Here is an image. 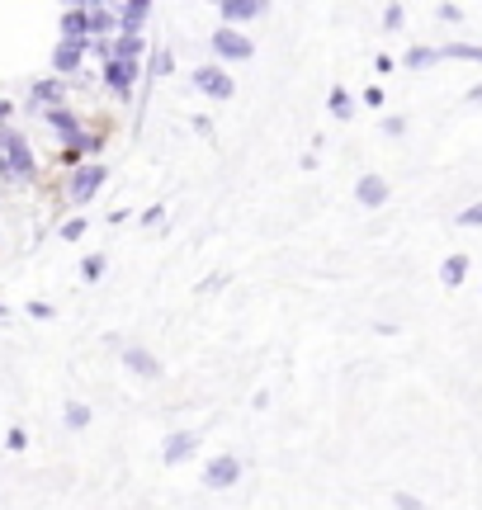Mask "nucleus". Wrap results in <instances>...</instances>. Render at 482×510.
Returning a JSON list of instances; mask_svg holds the SVG:
<instances>
[{
    "instance_id": "f257e3e1",
    "label": "nucleus",
    "mask_w": 482,
    "mask_h": 510,
    "mask_svg": "<svg viewBox=\"0 0 482 510\" xmlns=\"http://www.w3.org/2000/svg\"><path fill=\"white\" fill-rule=\"evenodd\" d=\"M0 175L10 184H33L38 180V156H33V146L19 128H0Z\"/></svg>"
},
{
    "instance_id": "f03ea898",
    "label": "nucleus",
    "mask_w": 482,
    "mask_h": 510,
    "mask_svg": "<svg viewBox=\"0 0 482 510\" xmlns=\"http://www.w3.org/2000/svg\"><path fill=\"white\" fill-rule=\"evenodd\" d=\"M133 80H137V61L133 57L104 52V85L114 90V99H133Z\"/></svg>"
},
{
    "instance_id": "7ed1b4c3",
    "label": "nucleus",
    "mask_w": 482,
    "mask_h": 510,
    "mask_svg": "<svg viewBox=\"0 0 482 510\" xmlns=\"http://www.w3.org/2000/svg\"><path fill=\"white\" fill-rule=\"evenodd\" d=\"M109 180V170H104L99 161H90V165H76L71 170V180H67V194H71V203H90L95 194H99V184Z\"/></svg>"
},
{
    "instance_id": "20e7f679",
    "label": "nucleus",
    "mask_w": 482,
    "mask_h": 510,
    "mask_svg": "<svg viewBox=\"0 0 482 510\" xmlns=\"http://www.w3.org/2000/svg\"><path fill=\"white\" fill-rule=\"evenodd\" d=\"M237 477H241V458H232V454L208 458V468H203V486H208V492H227V486H237Z\"/></svg>"
},
{
    "instance_id": "39448f33",
    "label": "nucleus",
    "mask_w": 482,
    "mask_h": 510,
    "mask_svg": "<svg viewBox=\"0 0 482 510\" xmlns=\"http://www.w3.org/2000/svg\"><path fill=\"white\" fill-rule=\"evenodd\" d=\"M213 52L222 61H250V57H256V42H250L241 29H218L213 33Z\"/></svg>"
},
{
    "instance_id": "423d86ee",
    "label": "nucleus",
    "mask_w": 482,
    "mask_h": 510,
    "mask_svg": "<svg viewBox=\"0 0 482 510\" xmlns=\"http://www.w3.org/2000/svg\"><path fill=\"white\" fill-rule=\"evenodd\" d=\"M194 90H203V95H213V99H232L237 95V85H232V76H227L222 67H213V61H208V67H194Z\"/></svg>"
},
{
    "instance_id": "0eeeda50",
    "label": "nucleus",
    "mask_w": 482,
    "mask_h": 510,
    "mask_svg": "<svg viewBox=\"0 0 482 510\" xmlns=\"http://www.w3.org/2000/svg\"><path fill=\"white\" fill-rule=\"evenodd\" d=\"M218 14H222V29H237V24H250V19L265 14V0H222Z\"/></svg>"
},
{
    "instance_id": "6e6552de",
    "label": "nucleus",
    "mask_w": 482,
    "mask_h": 510,
    "mask_svg": "<svg viewBox=\"0 0 482 510\" xmlns=\"http://www.w3.org/2000/svg\"><path fill=\"white\" fill-rule=\"evenodd\" d=\"M114 19H118V33L137 38L142 24L152 19V5H146V0H128V5H114Z\"/></svg>"
},
{
    "instance_id": "1a4fd4ad",
    "label": "nucleus",
    "mask_w": 482,
    "mask_h": 510,
    "mask_svg": "<svg viewBox=\"0 0 482 510\" xmlns=\"http://www.w3.org/2000/svg\"><path fill=\"white\" fill-rule=\"evenodd\" d=\"M86 52H90V42H67V38H61L57 48H52V67H57V76H71V71H80V61H86Z\"/></svg>"
},
{
    "instance_id": "9d476101",
    "label": "nucleus",
    "mask_w": 482,
    "mask_h": 510,
    "mask_svg": "<svg viewBox=\"0 0 482 510\" xmlns=\"http://www.w3.org/2000/svg\"><path fill=\"white\" fill-rule=\"evenodd\" d=\"M61 38L67 42H90V5H71L61 14Z\"/></svg>"
},
{
    "instance_id": "9b49d317",
    "label": "nucleus",
    "mask_w": 482,
    "mask_h": 510,
    "mask_svg": "<svg viewBox=\"0 0 482 510\" xmlns=\"http://www.w3.org/2000/svg\"><path fill=\"white\" fill-rule=\"evenodd\" d=\"M199 449V435L194 430H175V435H165V449H161V458L171 463V468H180L184 458H190Z\"/></svg>"
},
{
    "instance_id": "f8f14e48",
    "label": "nucleus",
    "mask_w": 482,
    "mask_h": 510,
    "mask_svg": "<svg viewBox=\"0 0 482 510\" xmlns=\"http://www.w3.org/2000/svg\"><path fill=\"white\" fill-rule=\"evenodd\" d=\"M43 118H48V128H52V133H57L61 142H67V146H76L80 137H86V133H80V123H76V114H71V109H48Z\"/></svg>"
},
{
    "instance_id": "ddd939ff",
    "label": "nucleus",
    "mask_w": 482,
    "mask_h": 510,
    "mask_svg": "<svg viewBox=\"0 0 482 510\" xmlns=\"http://www.w3.org/2000/svg\"><path fill=\"white\" fill-rule=\"evenodd\" d=\"M123 364H128L137 378H161L156 354H152V350H142V345H128V350H123Z\"/></svg>"
},
{
    "instance_id": "4468645a",
    "label": "nucleus",
    "mask_w": 482,
    "mask_h": 510,
    "mask_svg": "<svg viewBox=\"0 0 482 510\" xmlns=\"http://www.w3.org/2000/svg\"><path fill=\"white\" fill-rule=\"evenodd\" d=\"M354 199H360L364 208L388 203V180H379V175H360V184H354Z\"/></svg>"
},
{
    "instance_id": "2eb2a0df",
    "label": "nucleus",
    "mask_w": 482,
    "mask_h": 510,
    "mask_svg": "<svg viewBox=\"0 0 482 510\" xmlns=\"http://www.w3.org/2000/svg\"><path fill=\"white\" fill-rule=\"evenodd\" d=\"M61 95H67V85L61 80H38L33 85V109L43 104V109H61Z\"/></svg>"
},
{
    "instance_id": "dca6fc26",
    "label": "nucleus",
    "mask_w": 482,
    "mask_h": 510,
    "mask_svg": "<svg viewBox=\"0 0 482 510\" xmlns=\"http://www.w3.org/2000/svg\"><path fill=\"white\" fill-rule=\"evenodd\" d=\"M464 274H468V255H449V260L439 265V284L458 288V284H464Z\"/></svg>"
},
{
    "instance_id": "f3484780",
    "label": "nucleus",
    "mask_w": 482,
    "mask_h": 510,
    "mask_svg": "<svg viewBox=\"0 0 482 510\" xmlns=\"http://www.w3.org/2000/svg\"><path fill=\"white\" fill-rule=\"evenodd\" d=\"M439 57H458V61H482V42H449V48H439Z\"/></svg>"
},
{
    "instance_id": "a211bd4d",
    "label": "nucleus",
    "mask_w": 482,
    "mask_h": 510,
    "mask_svg": "<svg viewBox=\"0 0 482 510\" xmlns=\"http://www.w3.org/2000/svg\"><path fill=\"white\" fill-rule=\"evenodd\" d=\"M109 29H118L114 10L109 5H90V33H109Z\"/></svg>"
},
{
    "instance_id": "6ab92c4d",
    "label": "nucleus",
    "mask_w": 482,
    "mask_h": 510,
    "mask_svg": "<svg viewBox=\"0 0 482 510\" xmlns=\"http://www.w3.org/2000/svg\"><path fill=\"white\" fill-rule=\"evenodd\" d=\"M326 109L336 114V118H350L354 114V99L345 95V85H336V90H331V99H326Z\"/></svg>"
},
{
    "instance_id": "aec40b11",
    "label": "nucleus",
    "mask_w": 482,
    "mask_h": 510,
    "mask_svg": "<svg viewBox=\"0 0 482 510\" xmlns=\"http://www.w3.org/2000/svg\"><path fill=\"white\" fill-rule=\"evenodd\" d=\"M61 420H67L71 430H86V425H90V407H86V401H71V407L61 411Z\"/></svg>"
},
{
    "instance_id": "412c9836",
    "label": "nucleus",
    "mask_w": 482,
    "mask_h": 510,
    "mask_svg": "<svg viewBox=\"0 0 482 510\" xmlns=\"http://www.w3.org/2000/svg\"><path fill=\"white\" fill-rule=\"evenodd\" d=\"M171 71H175V57L161 48V52L152 57V67H146V76H152V80H161V76H171Z\"/></svg>"
},
{
    "instance_id": "4be33fe9",
    "label": "nucleus",
    "mask_w": 482,
    "mask_h": 510,
    "mask_svg": "<svg viewBox=\"0 0 482 510\" xmlns=\"http://www.w3.org/2000/svg\"><path fill=\"white\" fill-rule=\"evenodd\" d=\"M435 61H439V48H411V52H407V67H416V71H421V67H435Z\"/></svg>"
},
{
    "instance_id": "5701e85b",
    "label": "nucleus",
    "mask_w": 482,
    "mask_h": 510,
    "mask_svg": "<svg viewBox=\"0 0 482 510\" xmlns=\"http://www.w3.org/2000/svg\"><path fill=\"white\" fill-rule=\"evenodd\" d=\"M61 237L80 241V237H86V218H67V222H61Z\"/></svg>"
},
{
    "instance_id": "b1692460",
    "label": "nucleus",
    "mask_w": 482,
    "mask_h": 510,
    "mask_svg": "<svg viewBox=\"0 0 482 510\" xmlns=\"http://www.w3.org/2000/svg\"><path fill=\"white\" fill-rule=\"evenodd\" d=\"M458 227H482V203H473V208H464V212H458V218H454Z\"/></svg>"
},
{
    "instance_id": "393cba45",
    "label": "nucleus",
    "mask_w": 482,
    "mask_h": 510,
    "mask_svg": "<svg viewBox=\"0 0 482 510\" xmlns=\"http://www.w3.org/2000/svg\"><path fill=\"white\" fill-rule=\"evenodd\" d=\"M80 274H86V279L95 284V279H99V274H104V255H90V260H86V265H80Z\"/></svg>"
},
{
    "instance_id": "a878e982",
    "label": "nucleus",
    "mask_w": 482,
    "mask_h": 510,
    "mask_svg": "<svg viewBox=\"0 0 482 510\" xmlns=\"http://www.w3.org/2000/svg\"><path fill=\"white\" fill-rule=\"evenodd\" d=\"M383 29H402V5H388L383 10Z\"/></svg>"
},
{
    "instance_id": "bb28decb",
    "label": "nucleus",
    "mask_w": 482,
    "mask_h": 510,
    "mask_svg": "<svg viewBox=\"0 0 482 510\" xmlns=\"http://www.w3.org/2000/svg\"><path fill=\"white\" fill-rule=\"evenodd\" d=\"M24 444H29V435H24V430H10V435H5V449H14V454L24 449Z\"/></svg>"
},
{
    "instance_id": "cd10ccee",
    "label": "nucleus",
    "mask_w": 482,
    "mask_h": 510,
    "mask_svg": "<svg viewBox=\"0 0 482 510\" xmlns=\"http://www.w3.org/2000/svg\"><path fill=\"white\" fill-rule=\"evenodd\" d=\"M392 501H397V510H426L421 501H416V496H407V492H397Z\"/></svg>"
},
{
    "instance_id": "c85d7f7f",
    "label": "nucleus",
    "mask_w": 482,
    "mask_h": 510,
    "mask_svg": "<svg viewBox=\"0 0 482 510\" xmlns=\"http://www.w3.org/2000/svg\"><path fill=\"white\" fill-rule=\"evenodd\" d=\"M29 316H33V322H48L52 307H48V303H29Z\"/></svg>"
},
{
    "instance_id": "c756f323",
    "label": "nucleus",
    "mask_w": 482,
    "mask_h": 510,
    "mask_svg": "<svg viewBox=\"0 0 482 510\" xmlns=\"http://www.w3.org/2000/svg\"><path fill=\"white\" fill-rule=\"evenodd\" d=\"M364 104H369V109H379V104H383V90H379V85H369V90H364Z\"/></svg>"
},
{
    "instance_id": "7c9ffc66",
    "label": "nucleus",
    "mask_w": 482,
    "mask_h": 510,
    "mask_svg": "<svg viewBox=\"0 0 482 510\" xmlns=\"http://www.w3.org/2000/svg\"><path fill=\"white\" fill-rule=\"evenodd\" d=\"M439 19H449V24H458V19H464V10H458V5H439Z\"/></svg>"
},
{
    "instance_id": "2f4dec72",
    "label": "nucleus",
    "mask_w": 482,
    "mask_h": 510,
    "mask_svg": "<svg viewBox=\"0 0 482 510\" xmlns=\"http://www.w3.org/2000/svg\"><path fill=\"white\" fill-rule=\"evenodd\" d=\"M402 128H407L402 118H388V123H383V133H388V137H402Z\"/></svg>"
},
{
    "instance_id": "473e14b6",
    "label": "nucleus",
    "mask_w": 482,
    "mask_h": 510,
    "mask_svg": "<svg viewBox=\"0 0 482 510\" xmlns=\"http://www.w3.org/2000/svg\"><path fill=\"white\" fill-rule=\"evenodd\" d=\"M161 212H165V208H146V212H142V227H156V222H161Z\"/></svg>"
},
{
    "instance_id": "72a5a7b5",
    "label": "nucleus",
    "mask_w": 482,
    "mask_h": 510,
    "mask_svg": "<svg viewBox=\"0 0 482 510\" xmlns=\"http://www.w3.org/2000/svg\"><path fill=\"white\" fill-rule=\"evenodd\" d=\"M10 114H14V109H10V104H5V99H0V128H5V118H10Z\"/></svg>"
},
{
    "instance_id": "f704fd0d",
    "label": "nucleus",
    "mask_w": 482,
    "mask_h": 510,
    "mask_svg": "<svg viewBox=\"0 0 482 510\" xmlns=\"http://www.w3.org/2000/svg\"><path fill=\"white\" fill-rule=\"evenodd\" d=\"M468 99H473V104H482V85H473V90H468Z\"/></svg>"
}]
</instances>
